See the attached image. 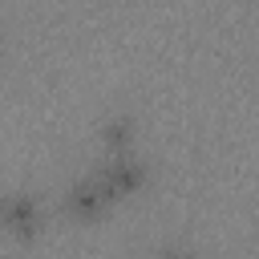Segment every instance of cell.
<instances>
[{
	"label": "cell",
	"mask_w": 259,
	"mask_h": 259,
	"mask_svg": "<svg viewBox=\"0 0 259 259\" xmlns=\"http://www.w3.org/2000/svg\"><path fill=\"white\" fill-rule=\"evenodd\" d=\"M113 198H117V194H113V186L105 182V174L93 170V174L77 178V182L65 190V210H69L73 219H93V214H101Z\"/></svg>",
	"instance_id": "6da1fadb"
},
{
	"label": "cell",
	"mask_w": 259,
	"mask_h": 259,
	"mask_svg": "<svg viewBox=\"0 0 259 259\" xmlns=\"http://www.w3.org/2000/svg\"><path fill=\"white\" fill-rule=\"evenodd\" d=\"M101 174H105V182L113 186V194L121 198V194H134V190L146 182V162H142L138 154L121 150V154H113V158L101 166Z\"/></svg>",
	"instance_id": "7a4b0ae2"
},
{
	"label": "cell",
	"mask_w": 259,
	"mask_h": 259,
	"mask_svg": "<svg viewBox=\"0 0 259 259\" xmlns=\"http://www.w3.org/2000/svg\"><path fill=\"white\" fill-rule=\"evenodd\" d=\"M0 227H8L12 235H36L40 227V206L32 194H4L0 198Z\"/></svg>",
	"instance_id": "3957f363"
},
{
	"label": "cell",
	"mask_w": 259,
	"mask_h": 259,
	"mask_svg": "<svg viewBox=\"0 0 259 259\" xmlns=\"http://www.w3.org/2000/svg\"><path fill=\"white\" fill-rule=\"evenodd\" d=\"M105 142L113 146V154H121V150L134 142V125H130V117H113V121L105 125Z\"/></svg>",
	"instance_id": "277c9868"
},
{
	"label": "cell",
	"mask_w": 259,
	"mask_h": 259,
	"mask_svg": "<svg viewBox=\"0 0 259 259\" xmlns=\"http://www.w3.org/2000/svg\"><path fill=\"white\" fill-rule=\"evenodd\" d=\"M154 259H186V255H182V251H178V247H166V251H158V255H154Z\"/></svg>",
	"instance_id": "5b68a950"
},
{
	"label": "cell",
	"mask_w": 259,
	"mask_h": 259,
	"mask_svg": "<svg viewBox=\"0 0 259 259\" xmlns=\"http://www.w3.org/2000/svg\"><path fill=\"white\" fill-rule=\"evenodd\" d=\"M0 198H4V194H0Z\"/></svg>",
	"instance_id": "8992f818"
}]
</instances>
